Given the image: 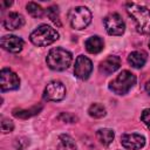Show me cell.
Masks as SVG:
<instances>
[{"label":"cell","mask_w":150,"mask_h":150,"mask_svg":"<svg viewBox=\"0 0 150 150\" xmlns=\"http://www.w3.org/2000/svg\"><path fill=\"white\" fill-rule=\"evenodd\" d=\"M141 121L146 125L148 129H150V108L144 109L141 114Z\"/></svg>","instance_id":"23"},{"label":"cell","mask_w":150,"mask_h":150,"mask_svg":"<svg viewBox=\"0 0 150 150\" xmlns=\"http://www.w3.org/2000/svg\"><path fill=\"white\" fill-rule=\"evenodd\" d=\"M121 144L129 150H139L145 144V137L139 134H124L121 136Z\"/></svg>","instance_id":"10"},{"label":"cell","mask_w":150,"mask_h":150,"mask_svg":"<svg viewBox=\"0 0 150 150\" xmlns=\"http://www.w3.org/2000/svg\"><path fill=\"white\" fill-rule=\"evenodd\" d=\"M26 8H27V12H28L33 18H40V16H42V14H43L42 7H41L40 5H38V4H35V2H28L27 6H26Z\"/></svg>","instance_id":"21"},{"label":"cell","mask_w":150,"mask_h":150,"mask_svg":"<svg viewBox=\"0 0 150 150\" xmlns=\"http://www.w3.org/2000/svg\"><path fill=\"white\" fill-rule=\"evenodd\" d=\"M69 23L75 29H83L91 22V13L87 7L77 6L69 11Z\"/></svg>","instance_id":"5"},{"label":"cell","mask_w":150,"mask_h":150,"mask_svg":"<svg viewBox=\"0 0 150 150\" xmlns=\"http://www.w3.org/2000/svg\"><path fill=\"white\" fill-rule=\"evenodd\" d=\"M46 14L47 16L50 19V21H53L56 26H61V21H60V14H59V9L56 6H50L46 9Z\"/></svg>","instance_id":"20"},{"label":"cell","mask_w":150,"mask_h":150,"mask_svg":"<svg viewBox=\"0 0 150 150\" xmlns=\"http://www.w3.org/2000/svg\"><path fill=\"white\" fill-rule=\"evenodd\" d=\"M57 150H77L75 141L69 135H60L59 136V143L56 146Z\"/></svg>","instance_id":"18"},{"label":"cell","mask_w":150,"mask_h":150,"mask_svg":"<svg viewBox=\"0 0 150 150\" xmlns=\"http://www.w3.org/2000/svg\"><path fill=\"white\" fill-rule=\"evenodd\" d=\"M127 12L134 20L138 33L150 34V11L146 7L136 4H128Z\"/></svg>","instance_id":"1"},{"label":"cell","mask_w":150,"mask_h":150,"mask_svg":"<svg viewBox=\"0 0 150 150\" xmlns=\"http://www.w3.org/2000/svg\"><path fill=\"white\" fill-rule=\"evenodd\" d=\"M20 86V79L19 76L11 69L4 68L0 71V88L1 91L7 90H15Z\"/></svg>","instance_id":"8"},{"label":"cell","mask_w":150,"mask_h":150,"mask_svg":"<svg viewBox=\"0 0 150 150\" xmlns=\"http://www.w3.org/2000/svg\"><path fill=\"white\" fill-rule=\"evenodd\" d=\"M59 120H63L64 122H69V123H74L75 121H77V117L71 115V114H68V112H62L60 116H59Z\"/></svg>","instance_id":"24"},{"label":"cell","mask_w":150,"mask_h":150,"mask_svg":"<svg viewBox=\"0 0 150 150\" xmlns=\"http://www.w3.org/2000/svg\"><path fill=\"white\" fill-rule=\"evenodd\" d=\"M146 59H148V55H146L145 52H143V50H135V52H131L129 54L128 62L134 68H142L145 64Z\"/></svg>","instance_id":"15"},{"label":"cell","mask_w":150,"mask_h":150,"mask_svg":"<svg viewBox=\"0 0 150 150\" xmlns=\"http://www.w3.org/2000/svg\"><path fill=\"white\" fill-rule=\"evenodd\" d=\"M71 60H73L71 53L66 50L64 48H61V47H56V48L50 49L47 57H46L47 66L50 69L56 70V71L66 70L70 66Z\"/></svg>","instance_id":"2"},{"label":"cell","mask_w":150,"mask_h":150,"mask_svg":"<svg viewBox=\"0 0 150 150\" xmlns=\"http://www.w3.org/2000/svg\"><path fill=\"white\" fill-rule=\"evenodd\" d=\"M93 70V63L91 61L83 55H79L76 57L75 61V66H74V74L77 79L81 80H87L89 77V75L91 74Z\"/></svg>","instance_id":"9"},{"label":"cell","mask_w":150,"mask_h":150,"mask_svg":"<svg viewBox=\"0 0 150 150\" xmlns=\"http://www.w3.org/2000/svg\"><path fill=\"white\" fill-rule=\"evenodd\" d=\"M42 109V105L39 104V105H34L29 109H14L13 110V116L18 117V118H22V120H26V118H29L32 116H35L38 115Z\"/></svg>","instance_id":"16"},{"label":"cell","mask_w":150,"mask_h":150,"mask_svg":"<svg viewBox=\"0 0 150 150\" xmlns=\"http://www.w3.org/2000/svg\"><path fill=\"white\" fill-rule=\"evenodd\" d=\"M88 114L89 116L94 118H102L105 116L107 111H105V108L101 103H93L88 109Z\"/></svg>","instance_id":"19"},{"label":"cell","mask_w":150,"mask_h":150,"mask_svg":"<svg viewBox=\"0 0 150 150\" xmlns=\"http://www.w3.org/2000/svg\"><path fill=\"white\" fill-rule=\"evenodd\" d=\"M135 83L136 76L129 70H122L112 81L109 82V89L116 95H125Z\"/></svg>","instance_id":"4"},{"label":"cell","mask_w":150,"mask_h":150,"mask_svg":"<svg viewBox=\"0 0 150 150\" xmlns=\"http://www.w3.org/2000/svg\"><path fill=\"white\" fill-rule=\"evenodd\" d=\"M103 25L109 35L120 36L125 30V23L122 16L117 13H111L103 19Z\"/></svg>","instance_id":"6"},{"label":"cell","mask_w":150,"mask_h":150,"mask_svg":"<svg viewBox=\"0 0 150 150\" xmlns=\"http://www.w3.org/2000/svg\"><path fill=\"white\" fill-rule=\"evenodd\" d=\"M149 47H150V42H149Z\"/></svg>","instance_id":"26"},{"label":"cell","mask_w":150,"mask_h":150,"mask_svg":"<svg viewBox=\"0 0 150 150\" xmlns=\"http://www.w3.org/2000/svg\"><path fill=\"white\" fill-rule=\"evenodd\" d=\"M120 66H121V59L116 55H109L100 63V71L105 75H109L115 73L120 68Z\"/></svg>","instance_id":"12"},{"label":"cell","mask_w":150,"mask_h":150,"mask_svg":"<svg viewBox=\"0 0 150 150\" xmlns=\"http://www.w3.org/2000/svg\"><path fill=\"white\" fill-rule=\"evenodd\" d=\"M4 27L8 30H13V29H18L21 28L25 25V19L21 14L16 13V12H11L7 14V16L5 18L4 22H2Z\"/></svg>","instance_id":"13"},{"label":"cell","mask_w":150,"mask_h":150,"mask_svg":"<svg viewBox=\"0 0 150 150\" xmlns=\"http://www.w3.org/2000/svg\"><path fill=\"white\" fill-rule=\"evenodd\" d=\"M84 47H86V49H87L88 53H90V54H97V53H100L103 49L104 42H103L102 38H100L98 35H94V36H90L89 39L86 40Z\"/></svg>","instance_id":"14"},{"label":"cell","mask_w":150,"mask_h":150,"mask_svg":"<svg viewBox=\"0 0 150 150\" xmlns=\"http://www.w3.org/2000/svg\"><path fill=\"white\" fill-rule=\"evenodd\" d=\"M1 47L9 53H19L22 50L23 40L16 35H5L0 40Z\"/></svg>","instance_id":"11"},{"label":"cell","mask_w":150,"mask_h":150,"mask_svg":"<svg viewBox=\"0 0 150 150\" xmlns=\"http://www.w3.org/2000/svg\"><path fill=\"white\" fill-rule=\"evenodd\" d=\"M14 129V124L13 122L9 120V118H6V117H1V130L4 134H8L11 132L12 130Z\"/></svg>","instance_id":"22"},{"label":"cell","mask_w":150,"mask_h":150,"mask_svg":"<svg viewBox=\"0 0 150 150\" xmlns=\"http://www.w3.org/2000/svg\"><path fill=\"white\" fill-rule=\"evenodd\" d=\"M114 137H115V134L111 129L109 128H103V129H98L96 131V138L98 139V142L104 145V146H108L112 141H114Z\"/></svg>","instance_id":"17"},{"label":"cell","mask_w":150,"mask_h":150,"mask_svg":"<svg viewBox=\"0 0 150 150\" xmlns=\"http://www.w3.org/2000/svg\"><path fill=\"white\" fill-rule=\"evenodd\" d=\"M57 39H59L57 30L48 25H40L29 35L30 42L39 47H45V46L52 45Z\"/></svg>","instance_id":"3"},{"label":"cell","mask_w":150,"mask_h":150,"mask_svg":"<svg viewBox=\"0 0 150 150\" xmlns=\"http://www.w3.org/2000/svg\"><path fill=\"white\" fill-rule=\"evenodd\" d=\"M66 96V87L60 81H50L43 90V100L59 102Z\"/></svg>","instance_id":"7"},{"label":"cell","mask_w":150,"mask_h":150,"mask_svg":"<svg viewBox=\"0 0 150 150\" xmlns=\"http://www.w3.org/2000/svg\"><path fill=\"white\" fill-rule=\"evenodd\" d=\"M145 90H146V93L150 95V81L146 82V84H145Z\"/></svg>","instance_id":"25"}]
</instances>
